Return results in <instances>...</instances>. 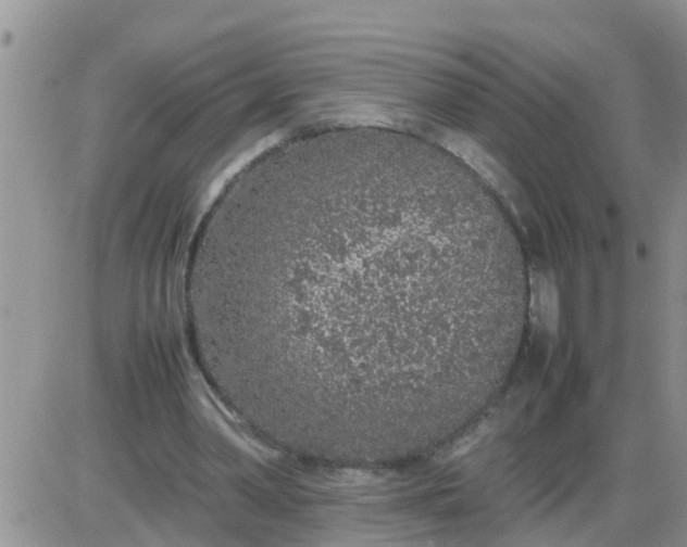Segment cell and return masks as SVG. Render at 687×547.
<instances>
[{
  "label": "cell",
  "instance_id": "6da1fadb",
  "mask_svg": "<svg viewBox=\"0 0 687 547\" xmlns=\"http://www.w3.org/2000/svg\"><path fill=\"white\" fill-rule=\"evenodd\" d=\"M190 277L266 416L373 446L433 435L477 389L513 262L491 200L450 156L347 128L243 169L202 226Z\"/></svg>",
  "mask_w": 687,
  "mask_h": 547
},
{
  "label": "cell",
  "instance_id": "7a4b0ae2",
  "mask_svg": "<svg viewBox=\"0 0 687 547\" xmlns=\"http://www.w3.org/2000/svg\"><path fill=\"white\" fill-rule=\"evenodd\" d=\"M541 309L546 318V325L550 331H555L559 320V302L555 285L550 280L541 279Z\"/></svg>",
  "mask_w": 687,
  "mask_h": 547
}]
</instances>
